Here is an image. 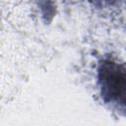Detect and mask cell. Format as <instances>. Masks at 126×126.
Masks as SVG:
<instances>
[{
    "mask_svg": "<svg viewBox=\"0 0 126 126\" xmlns=\"http://www.w3.org/2000/svg\"><path fill=\"white\" fill-rule=\"evenodd\" d=\"M90 3H92L94 7L99 9H109L113 7L119 6L120 2H123V0H88Z\"/></svg>",
    "mask_w": 126,
    "mask_h": 126,
    "instance_id": "2",
    "label": "cell"
},
{
    "mask_svg": "<svg viewBox=\"0 0 126 126\" xmlns=\"http://www.w3.org/2000/svg\"><path fill=\"white\" fill-rule=\"evenodd\" d=\"M97 85L105 103L124 109L126 74L123 63L112 58L102 59L97 67Z\"/></svg>",
    "mask_w": 126,
    "mask_h": 126,
    "instance_id": "1",
    "label": "cell"
}]
</instances>
